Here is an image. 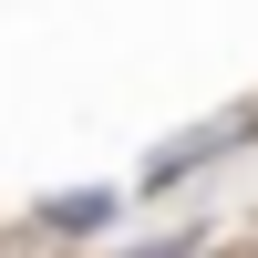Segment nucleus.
Instances as JSON below:
<instances>
[{
    "instance_id": "1",
    "label": "nucleus",
    "mask_w": 258,
    "mask_h": 258,
    "mask_svg": "<svg viewBox=\"0 0 258 258\" xmlns=\"http://www.w3.org/2000/svg\"><path fill=\"white\" fill-rule=\"evenodd\" d=\"M52 217H62V227H103V217H114V197H103V186H93V197H62Z\"/></svg>"
}]
</instances>
